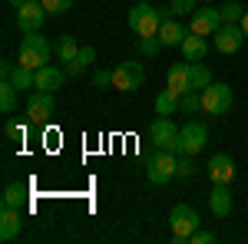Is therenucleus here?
<instances>
[{"label":"nucleus","instance_id":"nucleus-1","mask_svg":"<svg viewBox=\"0 0 248 244\" xmlns=\"http://www.w3.org/2000/svg\"><path fill=\"white\" fill-rule=\"evenodd\" d=\"M166 17H172L169 7L159 10V7H153V0H139V3H133V10H129L126 23H129V30H133L136 37H155Z\"/></svg>","mask_w":248,"mask_h":244},{"label":"nucleus","instance_id":"nucleus-2","mask_svg":"<svg viewBox=\"0 0 248 244\" xmlns=\"http://www.w3.org/2000/svg\"><path fill=\"white\" fill-rule=\"evenodd\" d=\"M57 53V46H50V40L43 37V33H27V37L20 40V66H27V70H43V66H50V57Z\"/></svg>","mask_w":248,"mask_h":244},{"label":"nucleus","instance_id":"nucleus-3","mask_svg":"<svg viewBox=\"0 0 248 244\" xmlns=\"http://www.w3.org/2000/svg\"><path fill=\"white\" fill-rule=\"evenodd\" d=\"M179 152H169V149H155L153 158L146 162V178L153 185H169L172 178L179 175Z\"/></svg>","mask_w":248,"mask_h":244},{"label":"nucleus","instance_id":"nucleus-4","mask_svg":"<svg viewBox=\"0 0 248 244\" xmlns=\"http://www.w3.org/2000/svg\"><path fill=\"white\" fill-rule=\"evenodd\" d=\"M169 225H172V241L186 244L192 238V231H199V211L192 205H175L169 215Z\"/></svg>","mask_w":248,"mask_h":244},{"label":"nucleus","instance_id":"nucleus-5","mask_svg":"<svg viewBox=\"0 0 248 244\" xmlns=\"http://www.w3.org/2000/svg\"><path fill=\"white\" fill-rule=\"evenodd\" d=\"M142 83H146V70L136 59H126L113 70V89H119V93H136Z\"/></svg>","mask_w":248,"mask_h":244},{"label":"nucleus","instance_id":"nucleus-6","mask_svg":"<svg viewBox=\"0 0 248 244\" xmlns=\"http://www.w3.org/2000/svg\"><path fill=\"white\" fill-rule=\"evenodd\" d=\"M222 23H225V20H222V10L212 7V3H202V7H195V14H192L189 30L199 33V37H215Z\"/></svg>","mask_w":248,"mask_h":244},{"label":"nucleus","instance_id":"nucleus-7","mask_svg":"<svg viewBox=\"0 0 248 244\" xmlns=\"http://www.w3.org/2000/svg\"><path fill=\"white\" fill-rule=\"evenodd\" d=\"M202 109L209 115L232 113V86H225V83H209L202 89Z\"/></svg>","mask_w":248,"mask_h":244},{"label":"nucleus","instance_id":"nucleus-8","mask_svg":"<svg viewBox=\"0 0 248 244\" xmlns=\"http://www.w3.org/2000/svg\"><path fill=\"white\" fill-rule=\"evenodd\" d=\"M149 142H153V149L179 152V129H175V122H172L169 115L153 119V126H149Z\"/></svg>","mask_w":248,"mask_h":244},{"label":"nucleus","instance_id":"nucleus-9","mask_svg":"<svg viewBox=\"0 0 248 244\" xmlns=\"http://www.w3.org/2000/svg\"><path fill=\"white\" fill-rule=\"evenodd\" d=\"M205 142H209V129L195 119L179 129V155H195V152L205 149Z\"/></svg>","mask_w":248,"mask_h":244},{"label":"nucleus","instance_id":"nucleus-10","mask_svg":"<svg viewBox=\"0 0 248 244\" xmlns=\"http://www.w3.org/2000/svg\"><path fill=\"white\" fill-rule=\"evenodd\" d=\"M212 43H215V50L218 53H225V57H232V53H238L242 46H245V30H242V23H222L218 27V33L212 37Z\"/></svg>","mask_w":248,"mask_h":244},{"label":"nucleus","instance_id":"nucleus-11","mask_svg":"<svg viewBox=\"0 0 248 244\" xmlns=\"http://www.w3.org/2000/svg\"><path fill=\"white\" fill-rule=\"evenodd\" d=\"M53 109H57L53 93H43V89H37V93L27 96V119H30L33 126H43V122L53 115Z\"/></svg>","mask_w":248,"mask_h":244},{"label":"nucleus","instance_id":"nucleus-12","mask_svg":"<svg viewBox=\"0 0 248 244\" xmlns=\"http://www.w3.org/2000/svg\"><path fill=\"white\" fill-rule=\"evenodd\" d=\"M43 20H46V10H43L40 0H27V3L17 7V27L23 33H40Z\"/></svg>","mask_w":248,"mask_h":244},{"label":"nucleus","instance_id":"nucleus-13","mask_svg":"<svg viewBox=\"0 0 248 244\" xmlns=\"http://www.w3.org/2000/svg\"><path fill=\"white\" fill-rule=\"evenodd\" d=\"M205 172H209L212 182L232 185V178H235V162H232V155H225V152H215L209 158V165H205Z\"/></svg>","mask_w":248,"mask_h":244},{"label":"nucleus","instance_id":"nucleus-14","mask_svg":"<svg viewBox=\"0 0 248 244\" xmlns=\"http://www.w3.org/2000/svg\"><path fill=\"white\" fill-rule=\"evenodd\" d=\"M20 231H23V215H20V208H3V211H0V241L3 244L17 241Z\"/></svg>","mask_w":248,"mask_h":244},{"label":"nucleus","instance_id":"nucleus-15","mask_svg":"<svg viewBox=\"0 0 248 244\" xmlns=\"http://www.w3.org/2000/svg\"><path fill=\"white\" fill-rule=\"evenodd\" d=\"M209 208L215 218H229L232 215V188L225 182H215V188L209 191Z\"/></svg>","mask_w":248,"mask_h":244},{"label":"nucleus","instance_id":"nucleus-16","mask_svg":"<svg viewBox=\"0 0 248 244\" xmlns=\"http://www.w3.org/2000/svg\"><path fill=\"white\" fill-rule=\"evenodd\" d=\"M189 33H192V30H189V27H182V23H179L175 17H166V20H162V27H159V33H155V37L162 40L166 46H182V40L189 37Z\"/></svg>","mask_w":248,"mask_h":244},{"label":"nucleus","instance_id":"nucleus-17","mask_svg":"<svg viewBox=\"0 0 248 244\" xmlns=\"http://www.w3.org/2000/svg\"><path fill=\"white\" fill-rule=\"evenodd\" d=\"M182 59L186 63H202L205 59V53H209V43H205V37H199V33H189V37L182 40Z\"/></svg>","mask_w":248,"mask_h":244},{"label":"nucleus","instance_id":"nucleus-18","mask_svg":"<svg viewBox=\"0 0 248 244\" xmlns=\"http://www.w3.org/2000/svg\"><path fill=\"white\" fill-rule=\"evenodd\" d=\"M169 89L179 96L192 93V83H189V63L182 59V63H172L169 66Z\"/></svg>","mask_w":248,"mask_h":244},{"label":"nucleus","instance_id":"nucleus-19","mask_svg":"<svg viewBox=\"0 0 248 244\" xmlns=\"http://www.w3.org/2000/svg\"><path fill=\"white\" fill-rule=\"evenodd\" d=\"M63 79H66V70L43 66V70H37V89H43V93H57L60 86H63Z\"/></svg>","mask_w":248,"mask_h":244},{"label":"nucleus","instance_id":"nucleus-20","mask_svg":"<svg viewBox=\"0 0 248 244\" xmlns=\"http://www.w3.org/2000/svg\"><path fill=\"white\" fill-rule=\"evenodd\" d=\"M93 59H96V50H93V46H83V50H79V53L70 59L63 70H66V76H79V73H86V70H90V63H93Z\"/></svg>","mask_w":248,"mask_h":244},{"label":"nucleus","instance_id":"nucleus-21","mask_svg":"<svg viewBox=\"0 0 248 244\" xmlns=\"http://www.w3.org/2000/svg\"><path fill=\"white\" fill-rule=\"evenodd\" d=\"M189 83H192L195 93H202V89L212 83V70L205 66V63H189Z\"/></svg>","mask_w":248,"mask_h":244},{"label":"nucleus","instance_id":"nucleus-22","mask_svg":"<svg viewBox=\"0 0 248 244\" xmlns=\"http://www.w3.org/2000/svg\"><path fill=\"white\" fill-rule=\"evenodd\" d=\"M179 109V93H172L169 86L162 89V93L155 96V115H172Z\"/></svg>","mask_w":248,"mask_h":244},{"label":"nucleus","instance_id":"nucleus-23","mask_svg":"<svg viewBox=\"0 0 248 244\" xmlns=\"http://www.w3.org/2000/svg\"><path fill=\"white\" fill-rule=\"evenodd\" d=\"M17 93L20 89L10 83V79L0 83V113H14V109H17Z\"/></svg>","mask_w":248,"mask_h":244},{"label":"nucleus","instance_id":"nucleus-24","mask_svg":"<svg viewBox=\"0 0 248 244\" xmlns=\"http://www.w3.org/2000/svg\"><path fill=\"white\" fill-rule=\"evenodd\" d=\"M79 50H83V46H79V43H77V37H70V33H63V37L57 40V57L63 59V63H70V59L77 57Z\"/></svg>","mask_w":248,"mask_h":244},{"label":"nucleus","instance_id":"nucleus-25","mask_svg":"<svg viewBox=\"0 0 248 244\" xmlns=\"http://www.w3.org/2000/svg\"><path fill=\"white\" fill-rule=\"evenodd\" d=\"M23 201H27V185L14 182V185L3 188V208H20Z\"/></svg>","mask_w":248,"mask_h":244},{"label":"nucleus","instance_id":"nucleus-26","mask_svg":"<svg viewBox=\"0 0 248 244\" xmlns=\"http://www.w3.org/2000/svg\"><path fill=\"white\" fill-rule=\"evenodd\" d=\"M218 10H222V20H225V23H242V17H245V7L235 3V0H225Z\"/></svg>","mask_w":248,"mask_h":244},{"label":"nucleus","instance_id":"nucleus-27","mask_svg":"<svg viewBox=\"0 0 248 244\" xmlns=\"http://www.w3.org/2000/svg\"><path fill=\"white\" fill-rule=\"evenodd\" d=\"M179 109H182L186 115H195L199 109H202V93H195V89H192V93L179 96Z\"/></svg>","mask_w":248,"mask_h":244},{"label":"nucleus","instance_id":"nucleus-28","mask_svg":"<svg viewBox=\"0 0 248 244\" xmlns=\"http://www.w3.org/2000/svg\"><path fill=\"white\" fill-rule=\"evenodd\" d=\"M3 135H7L10 142H23V139H27V126H23V122H17V119H7Z\"/></svg>","mask_w":248,"mask_h":244},{"label":"nucleus","instance_id":"nucleus-29","mask_svg":"<svg viewBox=\"0 0 248 244\" xmlns=\"http://www.w3.org/2000/svg\"><path fill=\"white\" fill-rule=\"evenodd\" d=\"M195 3L199 0H169V10H172V17H192Z\"/></svg>","mask_w":248,"mask_h":244},{"label":"nucleus","instance_id":"nucleus-30","mask_svg":"<svg viewBox=\"0 0 248 244\" xmlns=\"http://www.w3.org/2000/svg\"><path fill=\"white\" fill-rule=\"evenodd\" d=\"M43 3V10L50 14V17H60V14H66V10H73V0H40Z\"/></svg>","mask_w":248,"mask_h":244},{"label":"nucleus","instance_id":"nucleus-31","mask_svg":"<svg viewBox=\"0 0 248 244\" xmlns=\"http://www.w3.org/2000/svg\"><path fill=\"white\" fill-rule=\"evenodd\" d=\"M162 46H166V43H162L159 37H142L139 40V53H146V57H155Z\"/></svg>","mask_w":248,"mask_h":244},{"label":"nucleus","instance_id":"nucleus-32","mask_svg":"<svg viewBox=\"0 0 248 244\" xmlns=\"http://www.w3.org/2000/svg\"><path fill=\"white\" fill-rule=\"evenodd\" d=\"M93 86H96V89L113 86V70H96V73H93Z\"/></svg>","mask_w":248,"mask_h":244},{"label":"nucleus","instance_id":"nucleus-33","mask_svg":"<svg viewBox=\"0 0 248 244\" xmlns=\"http://www.w3.org/2000/svg\"><path fill=\"white\" fill-rule=\"evenodd\" d=\"M195 175V162H192V155H182L179 158V178H192Z\"/></svg>","mask_w":248,"mask_h":244},{"label":"nucleus","instance_id":"nucleus-34","mask_svg":"<svg viewBox=\"0 0 248 244\" xmlns=\"http://www.w3.org/2000/svg\"><path fill=\"white\" fill-rule=\"evenodd\" d=\"M189 241L192 244H212V241H215V234H212V231H192Z\"/></svg>","mask_w":248,"mask_h":244},{"label":"nucleus","instance_id":"nucleus-35","mask_svg":"<svg viewBox=\"0 0 248 244\" xmlns=\"http://www.w3.org/2000/svg\"><path fill=\"white\" fill-rule=\"evenodd\" d=\"M10 73H14V66H10V63H3V66H0V76H3V79H10Z\"/></svg>","mask_w":248,"mask_h":244},{"label":"nucleus","instance_id":"nucleus-36","mask_svg":"<svg viewBox=\"0 0 248 244\" xmlns=\"http://www.w3.org/2000/svg\"><path fill=\"white\" fill-rule=\"evenodd\" d=\"M242 30H245V40H248V7H245V17H242Z\"/></svg>","mask_w":248,"mask_h":244},{"label":"nucleus","instance_id":"nucleus-37","mask_svg":"<svg viewBox=\"0 0 248 244\" xmlns=\"http://www.w3.org/2000/svg\"><path fill=\"white\" fill-rule=\"evenodd\" d=\"M10 3H14V10H17V7H20V3H27V0H10Z\"/></svg>","mask_w":248,"mask_h":244},{"label":"nucleus","instance_id":"nucleus-38","mask_svg":"<svg viewBox=\"0 0 248 244\" xmlns=\"http://www.w3.org/2000/svg\"><path fill=\"white\" fill-rule=\"evenodd\" d=\"M199 3H212V0H199Z\"/></svg>","mask_w":248,"mask_h":244},{"label":"nucleus","instance_id":"nucleus-39","mask_svg":"<svg viewBox=\"0 0 248 244\" xmlns=\"http://www.w3.org/2000/svg\"><path fill=\"white\" fill-rule=\"evenodd\" d=\"M133 3H139V0H133Z\"/></svg>","mask_w":248,"mask_h":244}]
</instances>
